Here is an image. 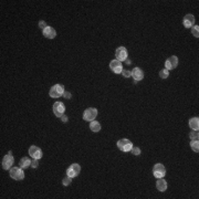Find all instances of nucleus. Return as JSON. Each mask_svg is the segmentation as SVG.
Returning a JSON list of instances; mask_svg holds the SVG:
<instances>
[{"instance_id":"39448f33","label":"nucleus","mask_w":199,"mask_h":199,"mask_svg":"<svg viewBox=\"0 0 199 199\" xmlns=\"http://www.w3.org/2000/svg\"><path fill=\"white\" fill-rule=\"evenodd\" d=\"M153 175L155 178H164L166 175V168L163 164H156L153 167Z\"/></svg>"},{"instance_id":"20e7f679","label":"nucleus","mask_w":199,"mask_h":199,"mask_svg":"<svg viewBox=\"0 0 199 199\" xmlns=\"http://www.w3.org/2000/svg\"><path fill=\"white\" fill-rule=\"evenodd\" d=\"M98 116V110L95 107H89L83 112V119L87 122H92Z\"/></svg>"},{"instance_id":"0eeeda50","label":"nucleus","mask_w":199,"mask_h":199,"mask_svg":"<svg viewBox=\"0 0 199 199\" xmlns=\"http://www.w3.org/2000/svg\"><path fill=\"white\" fill-rule=\"evenodd\" d=\"M115 57H116V60H118V61H125L126 59L129 58V52H127L125 46H118L116 51H115Z\"/></svg>"},{"instance_id":"a211bd4d","label":"nucleus","mask_w":199,"mask_h":199,"mask_svg":"<svg viewBox=\"0 0 199 199\" xmlns=\"http://www.w3.org/2000/svg\"><path fill=\"white\" fill-rule=\"evenodd\" d=\"M31 160L29 157H22L20 159V162H19V166L21 167V168H28L29 166H31Z\"/></svg>"},{"instance_id":"f257e3e1","label":"nucleus","mask_w":199,"mask_h":199,"mask_svg":"<svg viewBox=\"0 0 199 199\" xmlns=\"http://www.w3.org/2000/svg\"><path fill=\"white\" fill-rule=\"evenodd\" d=\"M116 145H117V148H118L119 150L124 152V153L131 152V149H132V147H133V143L129 141V139H127V138H122V139L117 141Z\"/></svg>"},{"instance_id":"412c9836","label":"nucleus","mask_w":199,"mask_h":199,"mask_svg":"<svg viewBox=\"0 0 199 199\" xmlns=\"http://www.w3.org/2000/svg\"><path fill=\"white\" fill-rule=\"evenodd\" d=\"M191 33L195 38H199V26L195 25L191 27Z\"/></svg>"},{"instance_id":"4be33fe9","label":"nucleus","mask_w":199,"mask_h":199,"mask_svg":"<svg viewBox=\"0 0 199 199\" xmlns=\"http://www.w3.org/2000/svg\"><path fill=\"white\" fill-rule=\"evenodd\" d=\"M159 77L162 79H167L169 77V71L166 70V69H163V70L159 71Z\"/></svg>"},{"instance_id":"dca6fc26","label":"nucleus","mask_w":199,"mask_h":199,"mask_svg":"<svg viewBox=\"0 0 199 199\" xmlns=\"http://www.w3.org/2000/svg\"><path fill=\"white\" fill-rule=\"evenodd\" d=\"M189 127L193 131H198L199 129V118L198 117H191L189 119Z\"/></svg>"},{"instance_id":"5701e85b","label":"nucleus","mask_w":199,"mask_h":199,"mask_svg":"<svg viewBox=\"0 0 199 199\" xmlns=\"http://www.w3.org/2000/svg\"><path fill=\"white\" fill-rule=\"evenodd\" d=\"M189 137L191 141H195V139H198L199 137V133L198 131H191V132L189 133Z\"/></svg>"},{"instance_id":"f8f14e48","label":"nucleus","mask_w":199,"mask_h":199,"mask_svg":"<svg viewBox=\"0 0 199 199\" xmlns=\"http://www.w3.org/2000/svg\"><path fill=\"white\" fill-rule=\"evenodd\" d=\"M132 77L134 79V81L138 82V81H142V80L144 79V72L142 70L141 67H134L132 71Z\"/></svg>"},{"instance_id":"6ab92c4d","label":"nucleus","mask_w":199,"mask_h":199,"mask_svg":"<svg viewBox=\"0 0 199 199\" xmlns=\"http://www.w3.org/2000/svg\"><path fill=\"white\" fill-rule=\"evenodd\" d=\"M190 147H191V149H193L195 153H198L199 152V141L198 139H195V141L190 142Z\"/></svg>"},{"instance_id":"4468645a","label":"nucleus","mask_w":199,"mask_h":199,"mask_svg":"<svg viewBox=\"0 0 199 199\" xmlns=\"http://www.w3.org/2000/svg\"><path fill=\"white\" fill-rule=\"evenodd\" d=\"M42 33L46 39H54L57 37V31H55V29H53L50 26H48L44 30H42Z\"/></svg>"},{"instance_id":"2eb2a0df","label":"nucleus","mask_w":199,"mask_h":199,"mask_svg":"<svg viewBox=\"0 0 199 199\" xmlns=\"http://www.w3.org/2000/svg\"><path fill=\"white\" fill-rule=\"evenodd\" d=\"M156 188L159 190V191L164 193V191H165V190L167 189V183H166L165 179H163V178H157Z\"/></svg>"},{"instance_id":"bb28decb","label":"nucleus","mask_w":199,"mask_h":199,"mask_svg":"<svg viewBox=\"0 0 199 199\" xmlns=\"http://www.w3.org/2000/svg\"><path fill=\"white\" fill-rule=\"evenodd\" d=\"M123 75L124 77H132V72L131 71H129V70H123L122 71V73H121Z\"/></svg>"},{"instance_id":"6e6552de","label":"nucleus","mask_w":199,"mask_h":199,"mask_svg":"<svg viewBox=\"0 0 199 199\" xmlns=\"http://www.w3.org/2000/svg\"><path fill=\"white\" fill-rule=\"evenodd\" d=\"M65 112V106L62 102H55L53 104V113L57 117H61Z\"/></svg>"},{"instance_id":"f3484780","label":"nucleus","mask_w":199,"mask_h":199,"mask_svg":"<svg viewBox=\"0 0 199 199\" xmlns=\"http://www.w3.org/2000/svg\"><path fill=\"white\" fill-rule=\"evenodd\" d=\"M90 129L94 133L100 132V131H101V124H100V122L95 121V119L92 121V122H90Z\"/></svg>"},{"instance_id":"7ed1b4c3","label":"nucleus","mask_w":199,"mask_h":199,"mask_svg":"<svg viewBox=\"0 0 199 199\" xmlns=\"http://www.w3.org/2000/svg\"><path fill=\"white\" fill-rule=\"evenodd\" d=\"M64 93V86L61 84H55L53 85L49 91V95L53 98H59Z\"/></svg>"},{"instance_id":"423d86ee","label":"nucleus","mask_w":199,"mask_h":199,"mask_svg":"<svg viewBox=\"0 0 199 199\" xmlns=\"http://www.w3.org/2000/svg\"><path fill=\"white\" fill-rule=\"evenodd\" d=\"M13 163H15V158H13L12 154H7L6 156H3L2 162H1V165H2L3 169L10 170L11 166L13 165Z\"/></svg>"},{"instance_id":"aec40b11","label":"nucleus","mask_w":199,"mask_h":199,"mask_svg":"<svg viewBox=\"0 0 199 199\" xmlns=\"http://www.w3.org/2000/svg\"><path fill=\"white\" fill-rule=\"evenodd\" d=\"M70 168L73 169V172L75 173L77 176H79L80 173H81V166H80L79 164H77V163H75V164H72V165L70 166Z\"/></svg>"},{"instance_id":"ddd939ff","label":"nucleus","mask_w":199,"mask_h":199,"mask_svg":"<svg viewBox=\"0 0 199 199\" xmlns=\"http://www.w3.org/2000/svg\"><path fill=\"white\" fill-rule=\"evenodd\" d=\"M183 23H184V27L185 28H187V29H190V28L193 27V26H195V17H194L193 15L188 13V15H185L184 19H183Z\"/></svg>"},{"instance_id":"f03ea898","label":"nucleus","mask_w":199,"mask_h":199,"mask_svg":"<svg viewBox=\"0 0 199 199\" xmlns=\"http://www.w3.org/2000/svg\"><path fill=\"white\" fill-rule=\"evenodd\" d=\"M23 168H21L20 166L19 167H11L9 170L10 177L15 179V180H22L25 179V173L22 170Z\"/></svg>"},{"instance_id":"cd10ccee","label":"nucleus","mask_w":199,"mask_h":199,"mask_svg":"<svg viewBox=\"0 0 199 199\" xmlns=\"http://www.w3.org/2000/svg\"><path fill=\"white\" fill-rule=\"evenodd\" d=\"M46 27H48V25H46V23L44 21H43V20H41V21L39 22V28H40V29L44 30V29H46Z\"/></svg>"},{"instance_id":"9b49d317","label":"nucleus","mask_w":199,"mask_h":199,"mask_svg":"<svg viewBox=\"0 0 199 199\" xmlns=\"http://www.w3.org/2000/svg\"><path fill=\"white\" fill-rule=\"evenodd\" d=\"M29 155H30L32 158L39 160V159L42 157V150L40 149L38 146H36V145H32V146H30V148H29Z\"/></svg>"},{"instance_id":"a878e982","label":"nucleus","mask_w":199,"mask_h":199,"mask_svg":"<svg viewBox=\"0 0 199 199\" xmlns=\"http://www.w3.org/2000/svg\"><path fill=\"white\" fill-rule=\"evenodd\" d=\"M67 175L69 176V177H71V178H74V177H77V175H75V173L73 172V169L72 168H69L67 169Z\"/></svg>"},{"instance_id":"393cba45","label":"nucleus","mask_w":199,"mask_h":199,"mask_svg":"<svg viewBox=\"0 0 199 199\" xmlns=\"http://www.w3.org/2000/svg\"><path fill=\"white\" fill-rule=\"evenodd\" d=\"M131 153H132L133 155H135V156H138V155L141 154V148H139V147H136V146H133L132 149H131Z\"/></svg>"},{"instance_id":"9d476101","label":"nucleus","mask_w":199,"mask_h":199,"mask_svg":"<svg viewBox=\"0 0 199 199\" xmlns=\"http://www.w3.org/2000/svg\"><path fill=\"white\" fill-rule=\"evenodd\" d=\"M178 65V58L176 55H172L170 58H168L165 62V69L166 70H173V69H176Z\"/></svg>"},{"instance_id":"c85d7f7f","label":"nucleus","mask_w":199,"mask_h":199,"mask_svg":"<svg viewBox=\"0 0 199 199\" xmlns=\"http://www.w3.org/2000/svg\"><path fill=\"white\" fill-rule=\"evenodd\" d=\"M38 166H39V163H38V159H34V158H33V160L31 162V167H32V168H37Z\"/></svg>"},{"instance_id":"7c9ffc66","label":"nucleus","mask_w":199,"mask_h":199,"mask_svg":"<svg viewBox=\"0 0 199 199\" xmlns=\"http://www.w3.org/2000/svg\"><path fill=\"white\" fill-rule=\"evenodd\" d=\"M60 118H61V121H62L63 123H67V121H69V118H67V116L65 115V114H63V115H62V116L60 117Z\"/></svg>"},{"instance_id":"b1692460","label":"nucleus","mask_w":199,"mask_h":199,"mask_svg":"<svg viewBox=\"0 0 199 199\" xmlns=\"http://www.w3.org/2000/svg\"><path fill=\"white\" fill-rule=\"evenodd\" d=\"M72 179H73V178L69 177V176L67 175V176L63 178V180H62V184H63V186H69V185L72 183Z\"/></svg>"},{"instance_id":"c756f323","label":"nucleus","mask_w":199,"mask_h":199,"mask_svg":"<svg viewBox=\"0 0 199 199\" xmlns=\"http://www.w3.org/2000/svg\"><path fill=\"white\" fill-rule=\"evenodd\" d=\"M64 98H67V100H70L71 98H72V94H71L70 92H67V91H64V93H63V95H62Z\"/></svg>"},{"instance_id":"2f4dec72","label":"nucleus","mask_w":199,"mask_h":199,"mask_svg":"<svg viewBox=\"0 0 199 199\" xmlns=\"http://www.w3.org/2000/svg\"><path fill=\"white\" fill-rule=\"evenodd\" d=\"M125 61H126V63H127V65H129V64H131V63H132V62H131V60H129V58L126 59Z\"/></svg>"},{"instance_id":"1a4fd4ad","label":"nucleus","mask_w":199,"mask_h":199,"mask_svg":"<svg viewBox=\"0 0 199 199\" xmlns=\"http://www.w3.org/2000/svg\"><path fill=\"white\" fill-rule=\"evenodd\" d=\"M110 69L112 72H114V73H116V74L122 73V71H123L122 62L116 60V59H115V60H112V61L110 62Z\"/></svg>"}]
</instances>
